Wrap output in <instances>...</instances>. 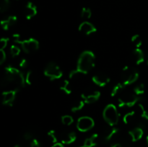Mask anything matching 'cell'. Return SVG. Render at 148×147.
<instances>
[{"label":"cell","instance_id":"obj_1","mask_svg":"<svg viewBox=\"0 0 148 147\" xmlns=\"http://www.w3.org/2000/svg\"><path fill=\"white\" fill-rule=\"evenodd\" d=\"M95 56L90 50H85L79 56L78 59L77 69L72 71L69 76L70 79L75 77L79 74H87L95 66Z\"/></svg>","mask_w":148,"mask_h":147},{"label":"cell","instance_id":"obj_2","mask_svg":"<svg viewBox=\"0 0 148 147\" xmlns=\"http://www.w3.org/2000/svg\"><path fill=\"white\" fill-rule=\"evenodd\" d=\"M5 74L4 79H2L1 84H14L15 85L16 89H19L22 87H24L25 85V79L23 74L19 69L8 66L4 69Z\"/></svg>","mask_w":148,"mask_h":147},{"label":"cell","instance_id":"obj_3","mask_svg":"<svg viewBox=\"0 0 148 147\" xmlns=\"http://www.w3.org/2000/svg\"><path fill=\"white\" fill-rule=\"evenodd\" d=\"M13 40L16 43H18L21 46L22 48L26 53H32L36 52L39 48V43L37 40L34 38H30L27 40L20 39L19 34L13 35Z\"/></svg>","mask_w":148,"mask_h":147},{"label":"cell","instance_id":"obj_4","mask_svg":"<svg viewBox=\"0 0 148 147\" xmlns=\"http://www.w3.org/2000/svg\"><path fill=\"white\" fill-rule=\"evenodd\" d=\"M103 116L106 122L110 126H114L117 125L119 120V114L115 105L110 104L108 105L104 109L103 112Z\"/></svg>","mask_w":148,"mask_h":147},{"label":"cell","instance_id":"obj_5","mask_svg":"<svg viewBox=\"0 0 148 147\" xmlns=\"http://www.w3.org/2000/svg\"><path fill=\"white\" fill-rule=\"evenodd\" d=\"M143 97L137 96L134 92H127L119 97V106L120 108H124V107H127V108H131L134 105L137 103L139 101L142 100Z\"/></svg>","mask_w":148,"mask_h":147},{"label":"cell","instance_id":"obj_6","mask_svg":"<svg viewBox=\"0 0 148 147\" xmlns=\"http://www.w3.org/2000/svg\"><path fill=\"white\" fill-rule=\"evenodd\" d=\"M121 82L125 86L134 83L139 78V72L134 68L126 66L121 73Z\"/></svg>","mask_w":148,"mask_h":147},{"label":"cell","instance_id":"obj_7","mask_svg":"<svg viewBox=\"0 0 148 147\" xmlns=\"http://www.w3.org/2000/svg\"><path fill=\"white\" fill-rule=\"evenodd\" d=\"M44 74L51 80L53 81L61 79L62 76H63V72L55 62L52 61L49 62L46 65L44 70Z\"/></svg>","mask_w":148,"mask_h":147},{"label":"cell","instance_id":"obj_8","mask_svg":"<svg viewBox=\"0 0 148 147\" xmlns=\"http://www.w3.org/2000/svg\"><path fill=\"white\" fill-rule=\"evenodd\" d=\"M95 125V122L92 118L88 116L81 117L77 122V128L81 132H87L92 129Z\"/></svg>","mask_w":148,"mask_h":147},{"label":"cell","instance_id":"obj_9","mask_svg":"<svg viewBox=\"0 0 148 147\" xmlns=\"http://www.w3.org/2000/svg\"><path fill=\"white\" fill-rule=\"evenodd\" d=\"M19 89H14L12 90L4 91L2 92L1 95H2V104L5 105H10L11 106L12 103L14 102V99H15L16 95H17V92Z\"/></svg>","mask_w":148,"mask_h":147},{"label":"cell","instance_id":"obj_10","mask_svg":"<svg viewBox=\"0 0 148 147\" xmlns=\"http://www.w3.org/2000/svg\"><path fill=\"white\" fill-rule=\"evenodd\" d=\"M101 97V92L99 91H91L85 92L82 94V100L86 104H92L98 100Z\"/></svg>","mask_w":148,"mask_h":147},{"label":"cell","instance_id":"obj_11","mask_svg":"<svg viewBox=\"0 0 148 147\" xmlns=\"http://www.w3.org/2000/svg\"><path fill=\"white\" fill-rule=\"evenodd\" d=\"M92 82L94 84L99 86H105L108 84L110 82V78L108 75L103 73H98L94 75L92 78Z\"/></svg>","mask_w":148,"mask_h":147},{"label":"cell","instance_id":"obj_12","mask_svg":"<svg viewBox=\"0 0 148 147\" xmlns=\"http://www.w3.org/2000/svg\"><path fill=\"white\" fill-rule=\"evenodd\" d=\"M79 31L83 34L88 35L95 33L97 31V29L92 23L85 21L81 23L80 25L79 26Z\"/></svg>","mask_w":148,"mask_h":147},{"label":"cell","instance_id":"obj_13","mask_svg":"<svg viewBox=\"0 0 148 147\" xmlns=\"http://www.w3.org/2000/svg\"><path fill=\"white\" fill-rule=\"evenodd\" d=\"M37 7L31 1L27 2L26 4L25 9V15L27 20H30L31 18L34 17L37 14Z\"/></svg>","mask_w":148,"mask_h":147},{"label":"cell","instance_id":"obj_14","mask_svg":"<svg viewBox=\"0 0 148 147\" xmlns=\"http://www.w3.org/2000/svg\"><path fill=\"white\" fill-rule=\"evenodd\" d=\"M17 17L14 15L9 16L7 18L2 20L0 22V24H1V27H2L3 30H8L11 27H12L13 25L17 23Z\"/></svg>","mask_w":148,"mask_h":147},{"label":"cell","instance_id":"obj_15","mask_svg":"<svg viewBox=\"0 0 148 147\" xmlns=\"http://www.w3.org/2000/svg\"><path fill=\"white\" fill-rule=\"evenodd\" d=\"M143 134H144V131L141 127H137L132 131H129V135L133 142H136L141 139L143 136Z\"/></svg>","mask_w":148,"mask_h":147},{"label":"cell","instance_id":"obj_16","mask_svg":"<svg viewBox=\"0 0 148 147\" xmlns=\"http://www.w3.org/2000/svg\"><path fill=\"white\" fill-rule=\"evenodd\" d=\"M77 139V135L75 132L65 133L61 137L62 144H71L75 142Z\"/></svg>","mask_w":148,"mask_h":147},{"label":"cell","instance_id":"obj_17","mask_svg":"<svg viewBox=\"0 0 148 147\" xmlns=\"http://www.w3.org/2000/svg\"><path fill=\"white\" fill-rule=\"evenodd\" d=\"M132 58L136 64L140 65L145 61V54L140 48H136L132 52Z\"/></svg>","mask_w":148,"mask_h":147},{"label":"cell","instance_id":"obj_18","mask_svg":"<svg viewBox=\"0 0 148 147\" xmlns=\"http://www.w3.org/2000/svg\"><path fill=\"white\" fill-rule=\"evenodd\" d=\"M98 135L97 133H94L89 138H86L84 141L83 144L77 147H95L98 144Z\"/></svg>","mask_w":148,"mask_h":147},{"label":"cell","instance_id":"obj_19","mask_svg":"<svg viewBox=\"0 0 148 147\" xmlns=\"http://www.w3.org/2000/svg\"><path fill=\"white\" fill-rule=\"evenodd\" d=\"M119 133V129L117 128H114L112 126V128H108L106 131V132L105 133V135L103 136L104 141L108 142L110 141L111 139L114 138V136L116 135V134Z\"/></svg>","mask_w":148,"mask_h":147},{"label":"cell","instance_id":"obj_20","mask_svg":"<svg viewBox=\"0 0 148 147\" xmlns=\"http://www.w3.org/2000/svg\"><path fill=\"white\" fill-rule=\"evenodd\" d=\"M59 89L62 91V92H64L66 95H70L71 92H72V89H71L70 83L68 80L64 79V80L62 81V82L59 84Z\"/></svg>","mask_w":148,"mask_h":147},{"label":"cell","instance_id":"obj_21","mask_svg":"<svg viewBox=\"0 0 148 147\" xmlns=\"http://www.w3.org/2000/svg\"><path fill=\"white\" fill-rule=\"evenodd\" d=\"M125 86H126L122 83V82L117 83L116 84L115 86L113 87L112 90H111V95L112 97H114V96H116V95H118V94L121 93V92L124 90V89L125 88Z\"/></svg>","mask_w":148,"mask_h":147},{"label":"cell","instance_id":"obj_22","mask_svg":"<svg viewBox=\"0 0 148 147\" xmlns=\"http://www.w3.org/2000/svg\"><path fill=\"white\" fill-rule=\"evenodd\" d=\"M145 86L144 84H139L134 88V94L140 97H143L145 93Z\"/></svg>","mask_w":148,"mask_h":147},{"label":"cell","instance_id":"obj_23","mask_svg":"<svg viewBox=\"0 0 148 147\" xmlns=\"http://www.w3.org/2000/svg\"><path fill=\"white\" fill-rule=\"evenodd\" d=\"M132 42L135 46L136 48H140V47L143 44V40L139 35H134L132 37Z\"/></svg>","mask_w":148,"mask_h":147},{"label":"cell","instance_id":"obj_24","mask_svg":"<svg viewBox=\"0 0 148 147\" xmlns=\"http://www.w3.org/2000/svg\"><path fill=\"white\" fill-rule=\"evenodd\" d=\"M92 15V12L90 9L88 7H83L81 11V17L83 19H90Z\"/></svg>","mask_w":148,"mask_h":147},{"label":"cell","instance_id":"obj_25","mask_svg":"<svg viewBox=\"0 0 148 147\" xmlns=\"http://www.w3.org/2000/svg\"><path fill=\"white\" fill-rule=\"evenodd\" d=\"M10 7V1L9 0H0V12H6Z\"/></svg>","mask_w":148,"mask_h":147},{"label":"cell","instance_id":"obj_26","mask_svg":"<svg viewBox=\"0 0 148 147\" xmlns=\"http://www.w3.org/2000/svg\"><path fill=\"white\" fill-rule=\"evenodd\" d=\"M62 122L64 125H70L71 124L73 123L74 120L70 115H64L62 117Z\"/></svg>","mask_w":148,"mask_h":147},{"label":"cell","instance_id":"obj_27","mask_svg":"<svg viewBox=\"0 0 148 147\" xmlns=\"http://www.w3.org/2000/svg\"><path fill=\"white\" fill-rule=\"evenodd\" d=\"M84 106H85V102H84L83 100L79 101V102H78L77 103L75 104V105L72 107V112H78V111L81 110L84 108Z\"/></svg>","mask_w":148,"mask_h":147},{"label":"cell","instance_id":"obj_28","mask_svg":"<svg viewBox=\"0 0 148 147\" xmlns=\"http://www.w3.org/2000/svg\"><path fill=\"white\" fill-rule=\"evenodd\" d=\"M47 135H48V137L49 138V139L51 141L52 143H53V144H56V143H57L58 137H57V135H56V131H53V130H51V131H50L48 132Z\"/></svg>","mask_w":148,"mask_h":147},{"label":"cell","instance_id":"obj_29","mask_svg":"<svg viewBox=\"0 0 148 147\" xmlns=\"http://www.w3.org/2000/svg\"><path fill=\"white\" fill-rule=\"evenodd\" d=\"M134 116V112H130L124 115V118H123V121H124V123L129 124L130 122H131L133 120V118Z\"/></svg>","mask_w":148,"mask_h":147},{"label":"cell","instance_id":"obj_30","mask_svg":"<svg viewBox=\"0 0 148 147\" xmlns=\"http://www.w3.org/2000/svg\"><path fill=\"white\" fill-rule=\"evenodd\" d=\"M20 53V49L18 46H15V45H12L10 47V54L12 55V57H15L17 56Z\"/></svg>","mask_w":148,"mask_h":147},{"label":"cell","instance_id":"obj_31","mask_svg":"<svg viewBox=\"0 0 148 147\" xmlns=\"http://www.w3.org/2000/svg\"><path fill=\"white\" fill-rule=\"evenodd\" d=\"M139 108H140V112H141V116L142 118H143L144 119L147 120H148V110L145 108V107L143 106L142 104H139L138 105Z\"/></svg>","mask_w":148,"mask_h":147},{"label":"cell","instance_id":"obj_32","mask_svg":"<svg viewBox=\"0 0 148 147\" xmlns=\"http://www.w3.org/2000/svg\"><path fill=\"white\" fill-rule=\"evenodd\" d=\"M25 83L27 84L31 85L32 84H33V76L31 71H29L27 72L26 76H25Z\"/></svg>","mask_w":148,"mask_h":147},{"label":"cell","instance_id":"obj_33","mask_svg":"<svg viewBox=\"0 0 148 147\" xmlns=\"http://www.w3.org/2000/svg\"><path fill=\"white\" fill-rule=\"evenodd\" d=\"M9 40H9L8 37H2V38L0 39V49L4 50L7 46Z\"/></svg>","mask_w":148,"mask_h":147},{"label":"cell","instance_id":"obj_34","mask_svg":"<svg viewBox=\"0 0 148 147\" xmlns=\"http://www.w3.org/2000/svg\"><path fill=\"white\" fill-rule=\"evenodd\" d=\"M6 60V53L4 50L0 49V65L4 63V62Z\"/></svg>","mask_w":148,"mask_h":147},{"label":"cell","instance_id":"obj_35","mask_svg":"<svg viewBox=\"0 0 148 147\" xmlns=\"http://www.w3.org/2000/svg\"><path fill=\"white\" fill-rule=\"evenodd\" d=\"M27 65H28V62H27V61L25 59H23L21 61H20V63H19V66H20V67L21 68H26L27 66Z\"/></svg>","mask_w":148,"mask_h":147},{"label":"cell","instance_id":"obj_36","mask_svg":"<svg viewBox=\"0 0 148 147\" xmlns=\"http://www.w3.org/2000/svg\"><path fill=\"white\" fill-rule=\"evenodd\" d=\"M30 147H40V144L37 139H33L30 144Z\"/></svg>","mask_w":148,"mask_h":147},{"label":"cell","instance_id":"obj_37","mask_svg":"<svg viewBox=\"0 0 148 147\" xmlns=\"http://www.w3.org/2000/svg\"><path fill=\"white\" fill-rule=\"evenodd\" d=\"M32 137H33V135H32L31 133L30 132H27L24 134V138L26 140V141H29V140H30L32 138Z\"/></svg>","mask_w":148,"mask_h":147},{"label":"cell","instance_id":"obj_38","mask_svg":"<svg viewBox=\"0 0 148 147\" xmlns=\"http://www.w3.org/2000/svg\"><path fill=\"white\" fill-rule=\"evenodd\" d=\"M51 147H64L63 146V144L62 143H56V144H53V145Z\"/></svg>","mask_w":148,"mask_h":147},{"label":"cell","instance_id":"obj_39","mask_svg":"<svg viewBox=\"0 0 148 147\" xmlns=\"http://www.w3.org/2000/svg\"><path fill=\"white\" fill-rule=\"evenodd\" d=\"M111 147H123V146H122V145H121V144H118V143H117V144H114V145H113Z\"/></svg>","mask_w":148,"mask_h":147},{"label":"cell","instance_id":"obj_40","mask_svg":"<svg viewBox=\"0 0 148 147\" xmlns=\"http://www.w3.org/2000/svg\"><path fill=\"white\" fill-rule=\"evenodd\" d=\"M146 143H147V147H148V135L147 137H146Z\"/></svg>","mask_w":148,"mask_h":147},{"label":"cell","instance_id":"obj_41","mask_svg":"<svg viewBox=\"0 0 148 147\" xmlns=\"http://www.w3.org/2000/svg\"><path fill=\"white\" fill-rule=\"evenodd\" d=\"M14 147H22L20 145H15Z\"/></svg>","mask_w":148,"mask_h":147},{"label":"cell","instance_id":"obj_42","mask_svg":"<svg viewBox=\"0 0 148 147\" xmlns=\"http://www.w3.org/2000/svg\"><path fill=\"white\" fill-rule=\"evenodd\" d=\"M147 64H148V59H147Z\"/></svg>","mask_w":148,"mask_h":147}]
</instances>
